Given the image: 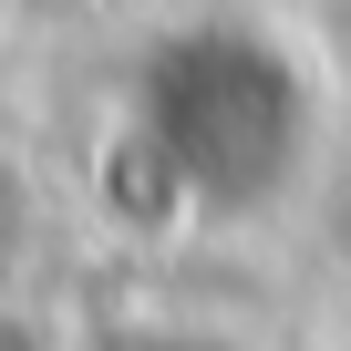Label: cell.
I'll return each mask as SVG.
<instances>
[{
    "instance_id": "cell-3",
    "label": "cell",
    "mask_w": 351,
    "mask_h": 351,
    "mask_svg": "<svg viewBox=\"0 0 351 351\" xmlns=\"http://www.w3.org/2000/svg\"><path fill=\"white\" fill-rule=\"evenodd\" d=\"M11 21H21V0H0V42H11Z\"/></svg>"
},
{
    "instance_id": "cell-2",
    "label": "cell",
    "mask_w": 351,
    "mask_h": 351,
    "mask_svg": "<svg viewBox=\"0 0 351 351\" xmlns=\"http://www.w3.org/2000/svg\"><path fill=\"white\" fill-rule=\"evenodd\" d=\"M0 351H62V330L42 310H21V300H0Z\"/></svg>"
},
{
    "instance_id": "cell-1",
    "label": "cell",
    "mask_w": 351,
    "mask_h": 351,
    "mask_svg": "<svg viewBox=\"0 0 351 351\" xmlns=\"http://www.w3.org/2000/svg\"><path fill=\"white\" fill-rule=\"evenodd\" d=\"M42 228H52V207H42L32 155H21V145H0V300H21V289H32V269H42Z\"/></svg>"
}]
</instances>
